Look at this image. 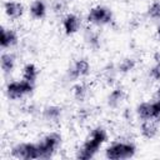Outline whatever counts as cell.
Returning a JSON list of instances; mask_svg holds the SVG:
<instances>
[{
    "label": "cell",
    "mask_w": 160,
    "mask_h": 160,
    "mask_svg": "<svg viewBox=\"0 0 160 160\" xmlns=\"http://www.w3.org/2000/svg\"><path fill=\"white\" fill-rule=\"evenodd\" d=\"M156 95H158V100H160V86L158 88V91H156Z\"/></svg>",
    "instance_id": "26"
},
{
    "label": "cell",
    "mask_w": 160,
    "mask_h": 160,
    "mask_svg": "<svg viewBox=\"0 0 160 160\" xmlns=\"http://www.w3.org/2000/svg\"><path fill=\"white\" fill-rule=\"evenodd\" d=\"M19 36L16 34L15 30L12 29H6V28H1V35H0V45L2 49H8L11 48L14 45L18 44Z\"/></svg>",
    "instance_id": "10"
},
{
    "label": "cell",
    "mask_w": 160,
    "mask_h": 160,
    "mask_svg": "<svg viewBox=\"0 0 160 160\" xmlns=\"http://www.w3.org/2000/svg\"><path fill=\"white\" fill-rule=\"evenodd\" d=\"M85 39H86L88 44H89L91 48L98 49V48L100 46V38H99V35H98L96 32H94V31H91V30H90V31H88V34H86Z\"/></svg>",
    "instance_id": "21"
},
{
    "label": "cell",
    "mask_w": 160,
    "mask_h": 160,
    "mask_svg": "<svg viewBox=\"0 0 160 160\" xmlns=\"http://www.w3.org/2000/svg\"><path fill=\"white\" fill-rule=\"evenodd\" d=\"M135 65H136V62H135L134 59H131V58H126V59L121 60V62L119 64V71L122 72V74H126V72L134 70Z\"/></svg>",
    "instance_id": "19"
},
{
    "label": "cell",
    "mask_w": 160,
    "mask_h": 160,
    "mask_svg": "<svg viewBox=\"0 0 160 160\" xmlns=\"http://www.w3.org/2000/svg\"><path fill=\"white\" fill-rule=\"evenodd\" d=\"M61 144V136L58 132H50L45 135L39 142V159H50L59 145Z\"/></svg>",
    "instance_id": "3"
},
{
    "label": "cell",
    "mask_w": 160,
    "mask_h": 160,
    "mask_svg": "<svg viewBox=\"0 0 160 160\" xmlns=\"http://www.w3.org/2000/svg\"><path fill=\"white\" fill-rule=\"evenodd\" d=\"M11 155L19 160H30L39 159V146L32 142H21L16 144L11 149Z\"/></svg>",
    "instance_id": "6"
},
{
    "label": "cell",
    "mask_w": 160,
    "mask_h": 160,
    "mask_svg": "<svg viewBox=\"0 0 160 160\" xmlns=\"http://www.w3.org/2000/svg\"><path fill=\"white\" fill-rule=\"evenodd\" d=\"M90 72V64L85 59H78L68 70V78L70 80H78L79 78L86 76Z\"/></svg>",
    "instance_id": "7"
},
{
    "label": "cell",
    "mask_w": 160,
    "mask_h": 160,
    "mask_svg": "<svg viewBox=\"0 0 160 160\" xmlns=\"http://www.w3.org/2000/svg\"><path fill=\"white\" fill-rule=\"evenodd\" d=\"M148 15L152 20H160V1H154L148 8Z\"/></svg>",
    "instance_id": "20"
},
{
    "label": "cell",
    "mask_w": 160,
    "mask_h": 160,
    "mask_svg": "<svg viewBox=\"0 0 160 160\" xmlns=\"http://www.w3.org/2000/svg\"><path fill=\"white\" fill-rule=\"evenodd\" d=\"M36 78H38V68L31 62L25 64L22 68V79L30 82H35Z\"/></svg>",
    "instance_id": "17"
},
{
    "label": "cell",
    "mask_w": 160,
    "mask_h": 160,
    "mask_svg": "<svg viewBox=\"0 0 160 160\" xmlns=\"http://www.w3.org/2000/svg\"><path fill=\"white\" fill-rule=\"evenodd\" d=\"M136 114L139 119L142 120H152V114H151V102L144 101L138 105L136 108Z\"/></svg>",
    "instance_id": "16"
},
{
    "label": "cell",
    "mask_w": 160,
    "mask_h": 160,
    "mask_svg": "<svg viewBox=\"0 0 160 160\" xmlns=\"http://www.w3.org/2000/svg\"><path fill=\"white\" fill-rule=\"evenodd\" d=\"M106 139H108L106 130L100 126L95 128L91 131V134L89 135V138L85 140L82 146L76 151V158L81 159V160L92 159L96 155V152L99 151V149L101 148V145L106 141Z\"/></svg>",
    "instance_id": "1"
},
{
    "label": "cell",
    "mask_w": 160,
    "mask_h": 160,
    "mask_svg": "<svg viewBox=\"0 0 160 160\" xmlns=\"http://www.w3.org/2000/svg\"><path fill=\"white\" fill-rule=\"evenodd\" d=\"M151 114H152V120L155 121L160 120V100L151 102Z\"/></svg>",
    "instance_id": "22"
},
{
    "label": "cell",
    "mask_w": 160,
    "mask_h": 160,
    "mask_svg": "<svg viewBox=\"0 0 160 160\" xmlns=\"http://www.w3.org/2000/svg\"><path fill=\"white\" fill-rule=\"evenodd\" d=\"M156 36L160 39V24L158 25V28H156Z\"/></svg>",
    "instance_id": "25"
},
{
    "label": "cell",
    "mask_w": 160,
    "mask_h": 160,
    "mask_svg": "<svg viewBox=\"0 0 160 160\" xmlns=\"http://www.w3.org/2000/svg\"><path fill=\"white\" fill-rule=\"evenodd\" d=\"M1 69L4 74H10L15 68V56L10 52H2L1 54Z\"/></svg>",
    "instance_id": "14"
},
{
    "label": "cell",
    "mask_w": 160,
    "mask_h": 160,
    "mask_svg": "<svg viewBox=\"0 0 160 160\" xmlns=\"http://www.w3.org/2000/svg\"><path fill=\"white\" fill-rule=\"evenodd\" d=\"M64 8H65V4L62 2V0H55L52 4V10L55 12H62Z\"/></svg>",
    "instance_id": "24"
},
{
    "label": "cell",
    "mask_w": 160,
    "mask_h": 160,
    "mask_svg": "<svg viewBox=\"0 0 160 160\" xmlns=\"http://www.w3.org/2000/svg\"><path fill=\"white\" fill-rule=\"evenodd\" d=\"M71 92H72V96L76 101H84L85 98L88 96V88L85 84L82 82H78L72 86L71 89Z\"/></svg>",
    "instance_id": "18"
},
{
    "label": "cell",
    "mask_w": 160,
    "mask_h": 160,
    "mask_svg": "<svg viewBox=\"0 0 160 160\" xmlns=\"http://www.w3.org/2000/svg\"><path fill=\"white\" fill-rule=\"evenodd\" d=\"M81 25L80 18L75 14H68L62 19V29L66 35H74L79 31Z\"/></svg>",
    "instance_id": "8"
},
{
    "label": "cell",
    "mask_w": 160,
    "mask_h": 160,
    "mask_svg": "<svg viewBox=\"0 0 160 160\" xmlns=\"http://www.w3.org/2000/svg\"><path fill=\"white\" fill-rule=\"evenodd\" d=\"M4 12L9 19L16 20V19L21 18L24 14V5L19 1H14V0L5 1L4 2Z\"/></svg>",
    "instance_id": "9"
},
{
    "label": "cell",
    "mask_w": 160,
    "mask_h": 160,
    "mask_svg": "<svg viewBox=\"0 0 160 160\" xmlns=\"http://www.w3.org/2000/svg\"><path fill=\"white\" fill-rule=\"evenodd\" d=\"M149 75H150V78L154 79L155 81L160 80V62H158V64H155L154 66L150 68Z\"/></svg>",
    "instance_id": "23"
},
{
    "label": "cell",
    "mask_w": 160,
    "mask_h": 160,
    "mask_svg": "<svg viewBox=\"0 0 160 160\" xmlns=\"http://www.w3.org/2000/svg\"><path fill=\"white\" fill-rule=\"evenodd\" d=\"M86 20L90 24L101 26V25H106L109 22H111L112 20V11L102 5H96L94 8H91L86 15Z\"/></svg>",
    "instance_id": "5"
},
{
    "label": "cell",
    "mask_w": 160,
    "mask_h": 160,
    "mask_svg": "<svg viewBox=\"0 0 160 160\" xmlns=\"http://www.w3.org/2000/svg\"><path fill=\"white\" fill-rule=\"evenodd\" d=\"M124 99H125V90L122 88H115L111 90V92L108 96V104L111 108H116L122 102Z\"/></svg>",
    "instance_id": "13"
},
{
    "label": "cell",
    "mask_w": 160,
    "mask_h": 160,
    "mask_svg": "<svg viewBox=\"0 0 160 160\" xmlns=\"http://www.w3.org/2000/svg\"><path fill=\"white\" fill-rule=\"evenodd\" d=\"M70 1H72V0H70Z\"/></svg>",
    "instance_id": "27"
},
{
    "label": "cell",
    "mask_w": 160,
    "mask_h": 160,
    "mask_svg": "<svg viewBox=\"0 0 160 160\" xmlns=\"http://www.w3.org/2000/svg\"><path fill=\"white\" fill-rule=\"evenodd\" d=\"M136 148L132 142H114L105 150V158L110 160H122L130 159L135 155Z\"/></svg>",
    "instance_id": "2"
},
{
    "label": "cell",
    "mask_w": 160,
    "mask_h": 160,
    "mask_svg": "<svg viewBox=\"0 0 160 160\" xmlns=\"http://www.w3.org/2000/svg\"><path fill=\"white\" fill-rule=\"evenodd\" d=\"M34 90V82L21 79L20 81H11L6 85V96L11 100H18L28 94H31Z\"/></svg>",
    "instance_id": "4"
},
{
    "label": "cell",
    "mask_w": 160,
    "mask_h": 160,
    "mask_svg": "<svg viewBox=\"0 0 160 160\" xmlns=\"http://www.w3.org/2000/svg\"><path fill=\"white\" fill-rule=\"evenodd\" d=\"M61 112H62V109L58 105H50V106H46L44 110H42V115L46 120L49 121H56L60 119L61 116Z\"/></svg>",
    "instance_id": "15"
},
{
    "label": "cell",
    "mask_w": 160,
    "mask_h": 160,
    "mask_svg": "<svg viewBox=\"0 0 160 160\" xmlns=\"http://www.w3.org/2000/svg\"><path fill=\"white\" fill-rule=\"evenodd\" d=\"M30 15L36 19V20H41L45 18L46 15V5L42 0H34L30 5Z\"/></svg>",
    "instance_id": "12"
},
{
    "label": "cell",
    "mask_w": 160,
    "mask_h": 160,
    "mask_svg": "<svg viewBox=\"0 0 160 160\" xmlns=\"http://www.w3.org/2000/svg\"><path fill=\"white\" fill-rule=\"evenodd\" d=\"M140 132L145 139H152L158 132V125L155 120H142L140 125Z\"/></svg>",
    "instance_id": "11"
}]
</instances>
